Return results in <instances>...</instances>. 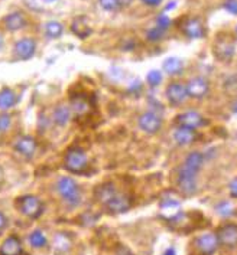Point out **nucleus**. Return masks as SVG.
<instances>
[{
    "label": "nucleus",
    "mask_w": 237,
    "mask_h": 255,
    "mask_svg": "<svg viewBox=\"0 0 237 255\" xmlns=\"http://www.w3.org/2000/svg\"><path fill=\"white\" fill-rule=\"evenodd\" d=\"M57 191L69 206H78L81 203V191L72 177L69 176L60 177L57 182Z\"/></svg>",
    "instance_id": "f257e3e1"
},
{
    "label": "nucleus",
    "mask_w": 237,
    "mask_h": 255,
    "mask_svg": "<svg viewBox=\"0 0 237 255\" xmlns=\"http://www.w3.org/2000/svg\"><path fill=\"white\" fill-rule=\"evenodd\" d=\"M88 166L86 151L80 147H72L65 153L64 168L71 173H83Z\"/></svg>",
    "instance_id": "f03ea898"
},
{
    "label": "nucleus",
    "mask_w": 237,
    "mask_h": 255,
    "mask_svg": "<svg viewBox=\"0 0 237 255\" xmlns=\"http://www.w3.org/2000/svg\"><path fill=\"white\" fill-rule=\"evenodd\" d=\"M16 208H18L19 212L23 213L28 218H31V219L39 218L41 213L43 212L42 202L36 196H34V195H25V196L18 198Z\"/></svg>",
    "instance_id": "7ed1b4c3"
},
{
    "label": "nucleus",
    "mask_w": 237,
    "mask_h": 255,
    "mask_svg": "<svg viewBox=\"0 0 237 255\" xmlns=\"http://www.w3.org/2000/svg\"><path fill=\"white\" fill-rule=\"evenodd\" d=\"M214 57L218 61L226 62L230 61L235 55V41L230 38V35H218L214 42Z\"/></svg>",
    "instance_id": "20e7f679"
},
{
    "label": "nucleus",
    "mask_w": 237,
    "mask_h": 255,
    "mask_svg": "<svg viewBox=\"0 0 237 255\" xmlns=\"http://www.w3.org/2000/svg\"><path fill=\"white\" fill-rule=\"evenodd\" d=\"M217 239L218 245L227 250H232L237 247V224L235 222H226L217 229Z\"/></svg>",
    "instance_id": "39448f33"
},
{
    "label": "nucleus",
    "mask_w": 237,
    "mask_h": 255,
    "mask_svg": "<svg viewBox=\"0 0 237 255\" xmlns=\"http://www.w3.org/2000/svg\"><path fill=\"white\" fill-rule=\"evenodd\" d=\"M179 23H181L179 25V29L190 39H200V38H203L205 35L204 25H203L201 19H198V18L187 16V18H184Z\"/></svg>",
    "instance_id": "423d86ee"
},
{
    "label": "nucleus",
    "mask_w": 237,
    "mask_h": 255,
    "mask_svg": "<svg viewBox=\"0 0 237 255\" xmlns=\"http://www.w3.org/2000/svg\"><path fill=\"white\" fill-rule=\"evenodd\" d=\"M175 124L178 127L197 130L198 127H203L205 124V120H204V117L200 113H197L194 110H188V111L181 113L179 115H176Z\"/></svg>",
    "instance_id": "0eeeda50"
},
{
    "label": "nucleus",
    "mask_w": 237,
    "mask_h": 255,
    "mask_svg": "<svg viewBox=\"0 0 237 255\" xmlns=\"http://www.w3.org/2000/svg\"><path fill=\"white\" fill-rule=\"evenodd\" d=\"M139 127L148 134H155L162 128V117L156 111H146L139 118Z\"/></svg>",
    "instance_id": "6e6552de"
},
{
    "label": "nucleus",
    "mask_w": 237,
    "mask_h": 255,
    "mask_svg": "<svg viewBox=\"0 0 237 255\" xmlns=\"http://www.w3.org/2000/svg\"><path fill=\"white\" fill-rule=\"evenodd\" d=\"M195 248L201 255H213L218 248V239L216 234H203L194 241Z\"/></svg>",
    "instance_id": "1a4fd4ad"
},
{
    "label": "nucleus",
    "mask_w": 237,
    "mask_h": 255,
    "mask_svg": "<svg viewBox=\"0 0 237 255\" xmlns=\"http://www.w3.org/2000/svg\"><path fill=\"white\" fill-rule=\"evenodd\" d=\"M178 186H179V191L185 196L194 195L197 192V173L188 171L184 168H181L179 174H178Z\"/></svg>",
    "instance_id": "9d476101"
},
{
    "label": "nucleus",
    "mask_w": 237,
    "mask_h": 255,
    "mask_svg": "<svg viewBox=\"0 0 237 255\" xmlns=\"http://www.w3.org/2000/svg\"><path fill=\"white\" fill-rule=\"evenodd\" d=\"M208 91H210V84L204 77H194L187 83V92L188 97L191 98L195 100L204 98L208 94Z\"/></svg>",
    "instance_id": "9b49d317"
},
{
    "label": "nucleus",
    "mask_w": 237,
    "mask_h": 255,
    "mask_svg": "<svg viewBox=\"0 0 237 255\" xmlns=\"http://www.w3.org/2000/svg\"><path fill=\"white\" fill-rule=\"evenodd\" d=\"M36 51V42L31 38H25L21 39L15 43V48H13V55L16 59H21V61H28L34 57Z\"/></svg>",
    "instance_id": "f8f14e48"
},
{
    "label": "nucleus",
    "mask_w": 237,
    "mask_h": 255,
    "mask_svg": "<svg viewBox=\"0 0 237 255\" xmlns=\"http://www.w3.org/2000/svg\"><path fill=\"white\" fill-rule=\"evenodd\" d=\"M167 98L172 106H181L188 98L187 85L181 83H172L167 86Z\"/></svg>",
    "instance_id": "ddd939ff"
},
{
    "label": "nucleus",
    "mask_w": 237,
    "mask_h": 255,
    "mask_svg": "<svg viewBox=\"0 0 237 255\" xmlns=\"http://www.w3.org/2000/svg\"><path fill=\"white\" fill-rule=\"evenodd\" d=\"M130 206H132V200H130L129 196L126 193L117 192L104 208L110 213H123L129 211Z\"/></svg>",
    "instance_id": "4468645a"
},
{
    "label": "nucleus",
    "mask_w": 237,
    "mask_h": 255,
    "mask_svg": "<svg viewBox=\"0 0 237 255\" xmlns=\"http://www.w3.org/2000/svg\"><path fill=\"white\" fill-rule=\"evenodd\" d=\"M36 149H38V143L31 136H22V137H19L16 140V143H15V150L19 154H22L23 157H26V159L32 157L35 154Z\"/></svg>",
    "instance_id": "2eb2a0df"
},
{
    "label": "nucleus",
    "mask_w": 237,
    "mask_h": 255,
    "mask_svg": "<svg viewBox=\"0 0 237 255\" xmlns=\"http://www.w3.org/2000/svg\"><path fill=\"white\" fill-rule=\"evenodd\" d=\"M117 189L113 183H103V185H99L96 189H94V198L99 203H102L103 206H106L108 202L111 200V198L117 193Z\"/></svg>",
    "instance_id": "dca6fc26"
},
{
    "label": "nucleus",
    "mask_w": 237,
    "mask_h": 255,
    "mask_svg": "<svg viewBox=\"0 0 237 255\" xmlns=\"http://www.w3.org/2000/svg\"><path fill=\"white\" fill-rule=\"evenodd\" d=\"M71 117H72V110H71V106H67V104L57 106L52 113V121L60 127L67 126L69 123Z\"/></svg>",
    "instance_id": "f3484780"
},
{
    "label": "nucleus",
    "mask_w": 237,
    "mask_h": 255,
    "mask_svg": "<svg viewBox=\"0 0 237 255\" xmlns=\"http://www.w3.org/2000/svg\"><path fill=\"white\" fill-rule=\"evenodd\" d=\"M22 254V242L21 239L15 235L7 236L1 247H0V255H21Z\"/></svg>",
    "instance_id": "a211bd4d"
},
{
    "label": "nucleus",
    "mask_w": 237,
    "mask_h": 255,
    "mask_svg": "<svg viewBox=\"0 0 237 255\" xmlns=\"http://www.w3.org/2000/svg\"><path fill=\"white\" fill-rule=\"evenodd\" d=\"M195 139H197V133H195V130H191V128L178 127L173 131V140L179 146H188V144L194 143Z\"/></svg>",
    "instance_id": "6ab92c4d"
},
{
    "label": "nucleus",
    "mask_w": 237,
    "mask_h": 255,
    "mask_svg": "<svg viewBox=\"0 0 237 255\" xmlns=\"http://www.w3.org/2000/svg\"><path fill=\"white\" fill-rule=\"evenodd\" d=\"M203 165H204V156H203L200 151H191V153L185 157L182 168L185 170H188V171H193V173H197V174H198V171L201 170Z\"/></svg>",
    "instance_id": "aec40b11"
},
{
    "label": "nucleus",
    "mask_w": 237,
    "mask_h": 255,
    "mask_svg": "<svg viewBox=\"0 0 237 255\" xmlns=\"http://www.w3.org/2000/svg\"><path fill=\"white\" fill-rule=\"evenodd\" d=\"M71 32L74 35H77L81 39H86L91 35V26L84 16H78L77 19H74L71 23Z\"/></svg>",
    "instance_id": "412c9836"
},
{
    "label": "nucleus",
    "mask_w": 237,
    "mask_h": 255,
    "mask_svg": "<svg viewBox=\"0 0 237 255\" xmlns=\"http://www.w3.org/2000/svg\"><path fill=\"white\" fill-rule=\"evenodd\" d=\"M69 106H71V110H72V114L77 115V117H84V115H87L90 113V108H91L88 100H87L86 97H81V95L74 97L71 100V104Z\"/></svg>",
    "instance_id": "4be33fe9"
},
{
    "label": "nucleus",
    "mask_w": 237,
    "mask_h": 255,
    "mask_svg": "<svg viewBox=\"0 0 237 255\" xmlns=\"http://www.w3.org/2000/svg\"><path fill=\"white\" fill-rule=\"evenodd\" d=\"M26 25V19L21 12H13L4 18V28L10 32L19 30Z\"/></svg>",
    "instance_id": "5701e85b"
},
{
    "label": "nucleus",
    "mask_w": 237,
    "mask_h": 255,
    "mask_svg": "<svg viewBox=\"0 0 237 255\" xmlns=\"http://www.w3.org/2000/svg\"><path fill=\"white\" fill-rule=\"evenodd\" d=\"M162 69H164L168 75L175 77V75L182 74V71H184V62H182V59H179V58H176V57H169V58H167V59L164 61Z\"/></svg>",
    "instance_id": "b1692460"
},
{
    "label": "nucleus",
    "mask_w": 237,
    "mask_h": 255,
    "mask_svg": "<svg viewBox=\"0 0 237 255\" xmlns=\"http://www.w3.org/2000/svg\"><path fill=\"white\" fill-rule=\"evenodd\" d=\"M16 101H18V97H16V94L12 89L4 88V89L0 91V110L12 108L16 104Z\"/></svg>",
    "instance_id": "393cba45"
},
{
    "label": "nucleus",
    "mask_w": 237,
    "mask_h": 255,
    "mask_svg": "<svg viewBox=\"0 0 237 255\" xmlns=\"http://www.w3.org/2000/svg\"><path fill=\"white\" fill-rule=\"evenodd\" d=\"M63 30H64L63 25L57 21L48 22L45 26V32H46L48 38H60L63 35Z\"/></svg>",
    "instance_id": "a878e982"
},
{
    "label": "nucleus",
    "mask_w": 237,
    "mask_h": 255,
    "mask_svg": "<svg viewBox=\"0 0 237 255\" xmlns=\"http://www.w3.org/2000/svg\"><path fill=\"white\" fill-rule=\"evenodd\" d=\"M28 241L34 248H42L46 245V236L41 231H34L32 234L29 235Z\"/></svg>",
    "instance_id": "bb28decb"
},
{
    "label": "nucleus",
    "mask_w": 237,
    "mask_h": 255,
    "mask_svg": "<svg viewBox=\"0 0 237 255\" xmlns=\"http://www.w3.org/2000/svg\"><path fill=\"white\" fill-rule=\"evenodd\" d=\"M161 81H162V74H161V71L152 69V71L148 72V75H146V83H148L149 86L155 88V86H158V85L161 84Z\"/></svg>",
    "instance_id": "cd10ccee"
},
{
    "label": "nucleus",
    "mask_w": 237,
    "mask_h": 255,
    "mask_svg": "<svg viewBox=\"0 0 237 255\" xmlns=\"http://www.w3.org/2000/svg\"><path fill=\"white\" fill-rule=\"evenodd\" d=\"M99 3H100V6H102L104 10H107V12H116V10L120 9L119 0H99Z\"/></svg>",
    "instance_id": "c85d7f7f"
},
{
    "label": "nucleus",
    "mask_w": 237,
    "mask_h": 255,
    "mask_svg": "<svg viewBox=\"0 0 237 255\" xmlns=\"http://www.w3.org/2000/svg\"><path fill=\"white\" fill-rule=\"evenodd\" d=\"M162 36H164V30H161L158 26L149 29L148 33H146V38H148V41H151V42H158L159 39H162Z\"/></svg>",
    "instance_id": "c756f323"
},
{
    "label": "nucleus",
    "mask_w": 237,
    "mask_h": 255,
    "mask_svg": "<svg viewBox=\"0 0 237 255\" xmlns=\"http://www.w3.org/2000/svg\"><path fill=\"white\" fill-rule=\"evenodd\" d=\"M171 23H172V21H171L165 13H161V15L156 18V26H158L161 30H164V32L171 26Z\"/></svg>",
    "instance_id": "7c9ffc66"
},
{
    "label": "nucleus",
    "mask_w": 237,
    "mask_h": 255,
    "mask_svg": "<svg viewBox=\"0 0 237 255\" xmlns=\"http://www.w3.org/2000/svg\"><path fill=\"white\" fill-rule=\"evenodd\" d=\"M216 211L221 216H230L232 215V206H230V203L229 202H220L218 205L216 206Z\"/></svg>",
    "instance_id": "2f4dec72"
},
{
    "label": "nucleus",
    "mask_w": 237,
    "mask_h": 255,
    "mask_svg": "<svg viewBox=\"0 0 237 255\" xmlns=\"http://www.w3.org/2000/svg\"><path fill=\"white\" fill-rule=\"evenodd\" d=\"M12 126V118L7 114H0V133L7 131Z\"/></svg>",
    "instance_id": "473e14b6"
},
{
    "label": "nucleus",
    "mask_w": 237,
    "mask_h": 255,
    "mask_svg": "<svg viewBox=\"0 0 237 255\" xmlns=\"http://www.w3.org/2000/svg\"><path fill=\"white\" fill-rule=\"evenodd\" d=\"M224 9H226L229 13L237 16V0H226V1H224Z\"/></svg>",
    "instance_id": "72a5a7b5"
},
{
    "label": "nucleus",
    "mask_w": 237,
    "mask_h": 255,
    "mask_svg": "<svg viewBox=\"0 0 237 255\" xmlns=\"http://www.w3.org/2000/svg\"><path fill=\"white\" fill-rule=\"evenodd\" d=\"M113 255H133V253L125 245H117L116 250L113 251Z\"/></svg>",
    "instance_id": "f704fd0d"
},
{
    "label": "nucleus",
    "mask_w": 237,
    "mask_h": 255,
    "mask_svg": "<svg viewBox=\"0 0 237 255\" xmlns=\"http://www.w3.org/2000/svg\"><path fill=\"white\" fill-rule=\"evenodd\" d=\"M229 193H230L232 198H236L237 199V177H235L230 182V185H229Z\"/></svg>",
    "instance_id": "c9c22d12"
},
{
    "label": "nucleus",
    "mask_w": 237,
    "mask_h": 255,
    "mask_svg": "<svg viewBox=\"0 0 237 255\" xmlns=\"http://www.w3.org/2000/svg\"><path fill=\"white\" fill-rule=\"evenodd\" d=\"M146 6H151V7H156L162 3V0H142Z\"/></svg>",
    "instance_id": "e433bc0d"
},
{
    "label": "nucleus",
    "mask_w": 237,
    "mask_h": 255,
    "mask_svg": "<svg viewBox=\"0 0 237 255\" xmlns=\"http://www.w3.org/2000/svg\"><path fill=\"white\" fill-rule=\"evenodd\" d=\"M7 225V218L3 215V212H0V231H3Z\"/></svg>",
    "instance_id": "4c0bfd02"
},
{
    "label": "nucleus",
    "mask_w": 237,
    "mask_h": 255,
    "mask_svg": "<svg viewBox=\"0 0 237 255\" xmlns=\"http://www.w3.org/2000/svg\"><path fill=\"white\" fill-rule=\"evenodd\" d=\"M132 1L133 0H119V6H120V9H126L132 4Z\"/></svg>",
    "instance_id": "58836bf2"
},
{
    "label": "nucleus",
    "mask_w": 237,
    "mask_h": 255,
    "mask_svg": "<svg viewBox=\"0 0 237 255\" xmlns=\"http://www.w3.org/2000/svg\"><path fill=\"white\" fill-rule=\"evenodd\" d=\"M230 110L233 111V114H236L237 115V100L232 101V104H230Z\"/></svg>",
    "instance_id": "ea45409f"
},
{
    "label": "nucleus",
    "mask_w": 237,
    "mask_h": 255,
    "mask_svg": "<svg viewBox=\"0 0 237 255\" xmlns=\"http://www.w3.org/2000/svg\"><path fill=\"white\" fill-rule=\"evenodd\" d=\"M164 255H176V253H175V250H173V248H168V250L164 253Z\"/></svg>",
    "instance_id": "a19ab883"
},
{
    "label": "nucleus",
    "mask_w": 237,
    "mask_h": 255,
    "mask_svg": "<svg viewBox=\"0 0 237 255\" xmlns=\"http://www.w3.org/2000/svg\"><path fill=\"white\" fill-rule=\"evenodd\" d=\"M173 7H175V3H171V4H168V6H167V9H165V10H171V9H173Z\"/></svg>",
    "instance_id": "79ce46f5"
},
{
    "label": "nucleus",
    "mask_w": 237,
    "mask_h": 255,
    "mask_svg": "<svg viewBox=\"0 0 237 255\" xmlns=\"http://www.w3.org/2000/svg\"><path fill=\"white\" fill-rule=\"evenodd\" d=\"M1 48H3V38L0 36V49H1Z\"/></svg>",
    "instance_id": "37998d69"
},
{
    "label": "nucleus",
    "mask_w": 237,
    "mask_h": 255,
    "mask_svg": "<svg viewBox=\"0 0 237 255\" xmlns=\"http://www.w3.org/2000/svg\"><path fill=\"white\" fill-rule=\"evenodd\" d=\"M236 35H237V26H236Z\"/></svg>",
    "instance_id": "c03bdc74"
},
{
    "label": "nucleus",
    "mask_w": 237,
    "mask_h": 255,
    "mask_svg": "<svg viewBox=\"0 0 237 255\" xmlns=\"http://www.w3.org/2000/svg\"><path fill=\"white\" fill-rule=\"evenodd\" d=\"M0 176H1V170H0Z\"/></svg>",
    "instance_id": "a18cd8bd"
},
{
    "label": "nucleus",
    "mask_w": 237,
    "mask_h": 255,
    "mask_svg": "<svg viewBox=\"0 0 237 255\" xmlns=\"http://www.w3.org/2000/svg\"><path fill=\"white\" fill-rule=\"evenodd\" d=\"M48 1H52V0H48Z\"/></svg>",
    "instance_id": "49530a36"
}]
</instances>
